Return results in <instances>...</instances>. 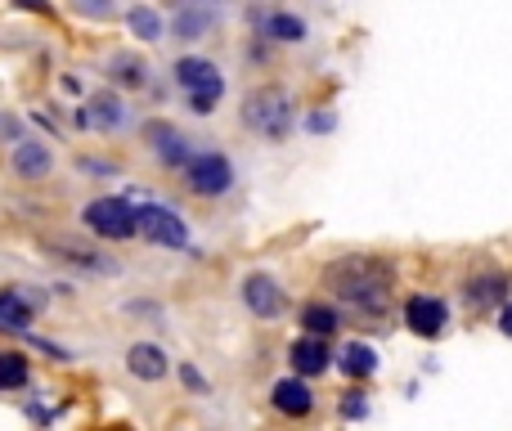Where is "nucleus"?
Returning <instances> with one entry per match:
<instances>
[{
    "mask_svg": "<svg viewBox=\"0 0 512 431\" xmlns=\"http://www.w3.org/2000/svg\"><path fill=\"white\" fill-rule=\"evenodd\" d=\"M324 288L360 315H382L391 301V270L378 256H342L324 270Z\"/></svg>",
    "mask_w": 512,
    "mask_h": 431,
    "instance_id": "1",
    "label": "nucleus"
},
{
    "mask_svg": "<svg viewBox=\"0 0 512 431\" xmlns=\"http://www.w3.org/2000/svg\"><path fill=\"white\" fill-rule=\"evenodd\" d=\"M292 95L283 86H256L243 95V108H239V122L248 126L252 135L270 144H283L292 135Z\"/></svg>",
    "mask_w": 512,
    "mask_h": 431,
    "instance_id": "2",
    "label": "nucleus"
},
{
    "mask_svg": "<svg viewBox=\"0 0 512 431\" xmlns=\"http://www.w3.org/2000/svg\"><path fill=\"white\" fill-rule=\"evenodd\" d=\"M81 225L90 229L95 238H108V243H126V238L140 234V207H131L126 198H95V203H86V212H81Z\"/></svg>",
    "mask_w": 512,
    "mask_h": 431,
    "instance_id": "3",
    "label": "nucleus"
},
{
    "mask_svg": "<svg viewBox=\"0 0 512 431\" xmlns=\"http://www.w3.org/2000/svg\"><path fill=\"white\" fill-rule=\"evenodd\" d=\"M185 189L194 198H221L234 189V162L225 153H194L185 162Z\"/></svg>",
    "mask_w": 512,
    "mask_h": 431,
    "instance_id": "4",
    "label": "nucleus"
},
{
    "mask_svg": "<svg viewBox=\"0 0 512 431\" xmlns=\"http://www.w3.org/2000/svg\"><path fill=\"white\" fill-rule=\"evenodd\" d=\"M445 324H450V306H445L441 297H432V292H414V297H405V328L414 337L436 342V337L445 333Z\"/></svg>",
    "mask_w": 512,
    "mask_h": 431,
    "instance_id": "5",
    "label": "nucleus"
},
{
    "mask_svg": "<svg viewBox=\"0 0 512 431\" xmlns=\"http://www.w3.org/2000/svg\"><path fill=\"white\" fill-rule=\"evenodd\" d=\"M512 292V274L508 270H477L468 283H463V306L472 315H486V310L504 306Z\"/></svg>",
    "mask_w": 512,
    "mask_h": 431,
    "instance_id": "6",
    "label": "nucleus"
},
{
    "mask_svg": "<svg viewBox=\"0 0 512 431\" xmlns=\"http://www.w3.org/2000/svg\"><path fill=\"white\" fill-rule=\"evenodd\" d=\"M140 234L149 238V243H158V247H189L185 216H176L171 207H162V203L140 207Z\"/></svg>",
    "mask_w": 512,
    "mask_h": 431,
    "instance_id": "7",
    "label": "nucleus"
},
{
    "mask_svg": "<svg viewBox=\"0 0 512 431\" xmlns=\"http://www.w3.org/2000/svg\"><path fill=\"white\" fill-rule=\"evenodd\" d=\"M144 140H149L153 158H158L162 167H171V171H185V162L194 158V153H189V140L171 122H162V117L144 122Z\"/></svg>",
    "mask_w": 512,
    "mask_h": 431,
    "instance_id": "8",
    "label": "nucleus"
},
{
    "mask_svg": "<svg viewBox=\"0 0 512 431\" xmlns=\"http://www.w3.org/2000/svg\"><path fill=\"white\" fill-rule=\"evenodd\" d=\"M243 306H248L256 319H279L288 297H283L279 279H270L265 270H252L248 279H243Z\"/></svg>",
    "mask_w": 512,
    "mask_h": 431,
    "instance_id": "9",
    "label": "nucleus"
},
{
    "mask_svg": "<svg viewBox=\"0 0 512 431\" xmlns=\"http://www.w3.org/2000/svg\"><path fill=\"white\" fill-rule=\"evenodd\" d=\"M9 167H14L18 180H50L54 171V149L45 140H32V135H23V140L9 149Z\"/></svg>",
    "mask_w": 512,
    "mask_h": 431,
    "instance_id": "10",
    "label": "nucleus"
},
{
    "mask_svg": "<svg viewBox=\"0 0 512 431\" xmlns=\"http://www.w3.org/2000/svg\"><path fill=\"white\" fill-rule=\"evenodd\" d=\"M171 72H176V86L185 90V95H198V90H225L221 68H216L212 59H203V54H180Z\"/></svg>",
    "mask_w": 512,
    "mask_h": 431,
    "instance_id": "11",
    "label": "nucleus"
},
{
    "mask_svg": "<svg viewBox=\"0 0 512 431\" xmlns=\"http://www.w3.org/2000/svg\"><path fill=\"white\" fill-rule=\"evenodd\" d=\"M270 405L279 409L283 418H310L315 414V391H310V382L306 378H279L274 382V391H270Z\"/></svg>",
    "mask_w": 512,
    "mask_h": 431,
    "instance_id": "12",
    "label": "nucleus"
},
{
    "mask_svg": "<svg viewBox=\"0 0 512 431\" xmlns=\"http://www.w3.org/2000/svg\"><path fill=\"white\" fill-rule=\"evenodd\" d=\"M288 360H292V373L297 378H319V373H328V364H333V351H328V337H297V342L288 346Z\"/></svg>",
    "mask_w": 512,
    "mask_h": 431,
    "instance_id": "13",
    "label": "nucleus"
},
{
    "mask_svg": "<svg viewBox=\"0 0 512 431\" xmlns=\"http://www.w3.org/2000/svg\"><path fill=\"white\" fill-rule=\"evenodd\" d=\"M212 32H216V9L212 5H180L176 18H171V36L185 41V45L207 41Z\"/></svg>",
    "mask_w": 512,
    "mask_h": 431,
    "instance_id": "14",
    "label": "nucleus"
},
{
    "mask_svg": "<svg viewBox=\"0 0 512 431\" xmlns=\"http://www.w3.org/2000/svg\"><path fill=\"white\" fill-rule=\"evenodd\" d=\"M149 77H153L149 59H140V54H131V50H117L113 59H108V81H113L117 90H144Z\"/></svg>",
    "mask_w": 512,
    "mask_h": 431,
    "instance_id": "15",
    "label": "nucleus"
},
{
    "mask_svg": "<svg viewBox=\"0 0 512 431\" xmlns=\"http://www.w3.org/2000/svg\"><path fill=\"white\" fill-rule=\"evenodd\" d=\"M126 369H131V378L140 382H162L167 378V351H162L158 342H135L131 351H126Z\"/></svg>",
    "mask_w": 512,
    "mask_h": 431,
    "instance_id": "16",
    "label": "nucleus"
},
{
    "mask_svg": "<svg viewBox=\"0 0 512 431\" xmlns=\"http://www.w3.org/2000/svg\"><path fill=\"white\" fill-rule=\"evenodd\" d=\"M36 315V297L23 288H0V328L9 333H27Z\"/></svg>",
    "mask_w": 512,
    "mask_h": 431,
    "instance_id": "17",
    "label": "nucleus"
},
{
    "mask_svg": "<svg viewBox=\"0 0 512 431\" xmlns=\"http://www.w3.org/2000/svg\"><path fill=\"white\" fill-rule=\"evenodd\" d=\"M126 99L113 95V90H99L95 99H90V122L99 126V131H122L126 126Z\"/></svg>",
    "mask_w": 512,
    "mask_h": 431,
    "instance_id": "18",
    "label": "nucleus"
},
{
    "mask_svg": "<svg viewBox=\"0 0 512 431\" xmlns=\"http://www.w3.org/2000/svg\"><path fill=\"white\" fill-rule=\"evenodd\" d=\"M126 27H131V36H135V41H144V45L167 41V23H162V14H158V9H149V5L126 9Z\"/></svg>",
    "mask_w": 512,
    "mask_h": 431,
    "instance_id": "19",
    "label": "nucleus"
},
{
    "mask_svg": "<svg viewBox=\"0 0 512 431\" xmlns=\"http://www.w3.org/2000/svg\"><path fill=\"white\" fill-rule=\"evenodd\" d=\"M337 369L346 373V378H373L378 373V351L373 346H364V342H346L342 346V355H337Z\"/></svg>",
    "mask_w": 512,
    "mask_h": 431,
    "instance_id": "20",
    "label": "nucleus"
},
{
    "mask_svg": "<svg viewBox=\"0 0 512 431\" xmlns=\"http://www.w3.org/2000/svg\"><path fill=\"white\" fill-rule=\"evenodd\" d=\"M261 36H270V41H283V45H301L306 41V18H297V14H270V18H261Z\"/></svg>",
    "mask_w": 512,
    "mask_h": 431,
    "instance_id": "21",
    "label": "nucleus"
},
{
    "mask_svg": "<svg viewBox=\"0 0 512 431\" xmlns=\"http://www.w3.org/2000/svg\"><path fill=\"white\" fill-rule=\"evenodd\" d=\"M301 328H306L310 337H333L337 328H342V315H337L328 301H310V306H301Z\"/></svg>",
    "mask_w": 512,
    "mask_h": 431,
    "instance_id": "22",
    "label": "nucleus"
},
{
    "mask_svg": "<svg viewBox=\"0 0 512 431\" xmlns=\"http://www.w3.org/2000/svg\"><path fill=\"white\" fill-rule=\"evenodd\" d=\"M32 378V364L23 351H0V391H23Z\"/></svg>",
    "mask_w": 512,
    "mask_h": 431,
    "instance_id": "23",
    "label": "nucleus"
},
{
    "mask_svg": "<svg viewBox=\"0 0 512 431\" xmlns=\"http://www.w3.org/2000/svg\"><path fill=\"white\" fill-rule=\"evenodd\" d=\"M72 14L90 18V23H108V18H117V0H72Z\"/></svg>",
    "mask_w": 512,
    "mask_h": 431,
    "instance_id": "24",
    "label": "nucleus"
},
{
    "mask_svg": "<svg viewBox=\"0 0 512 431\" xmlns=\"http://www.w3.org/2000/svg\"><path fill=\"white\" fill-rule=\"evenodd\" d=\"M221 95H225V90H198V95H189V113L212 117L216 104H221Z\"/></svg>",
    "mask_w": 512,
    "mask_h": 431,
    "instance_id": "25",
    "label": "nucleus"
},
{
    "mask_svg": "<svg viewBox=\"0 0 512 431\" xmlns=\"http://www.w3.org/2000/svg\"><path fill=\"white\" fill-rule=\"evenodd\" d=\"M364 414H369V400H364L360 391H346L342 396V418H351L355 423V418H364Z\"/></svg>",
    "mask_w": 512,
    "mask_h": 431,
    "instance_id": "26",
    "label": "nucleus"
},
{
    "mask_svg": "<svg viewBox=\"0 0 512 431\" xmlns=\"http://www.w3.org/2000/svg\"><path fill=\"white\" fill-rule=\"evenodd\" d=\"M0 140H9V144L23 140V122L14 113H0Z\"/></svg>",
    "mask_w": 512,
    "mask_h": 431,
    "instance_id": "27",
    "label": "nucleus"
},
{
    "mask_svg": "<svg viewBox=\"0 0 512 431\" xmlns=\"http://www.w3.org/2000/svg\"><path fill=\"white\" fill-rule=\"evenodd\" d=\"M180 382H189V387H194L198 396H203V391H207V378L194 369V364H185V369H180Z\"/></svg>",
    "mask_w": 512,
    "mask_h": 431,
    "instance_id": "28",
    "label": "nucleus"
},
{
    "mask_svg": "<svg viewBox=\"0 0 512 431\" xmlns=\"http://www.w3.org/2000/svg\"><path fill=\"white\" fill-rule=\"evenodd\" d=\"M499 333L512 337V301H504V306H499Z\"/></svg>",
    "mask_w": 512,
    "mask_h": 431,
    "instance_id": "29",
    "label": "nucleus"
},
{
    "mask_svg": "<svg viewBox=\"0 0 512 431\" xmlns=\"http://www.w3.org/2000/svg\"><path fill=\"white\" fill-rule=\"evenodd\" d=\"M310 131H333V117H310Z\"/></svg>",
    "mask_w": 512,
    "mask_h": 431,
    "instance_id": "30",
    "label": "nucleus"
},
{
    "mask_svg": "<svg viewBox=\"0 0 512 431\" xmlns=\"http://www.w3.org/2000/svg\"><path fill=\"white\" fill-rule=\"evenodd\" d=\"M171 5H212L216 9V5H225V0H171Z\"/></svg>",
    "mask_w": 512,
    "mask_h": 431,
    "instance_id": "31",
    "label": "nucleus"
}]
</instances>
